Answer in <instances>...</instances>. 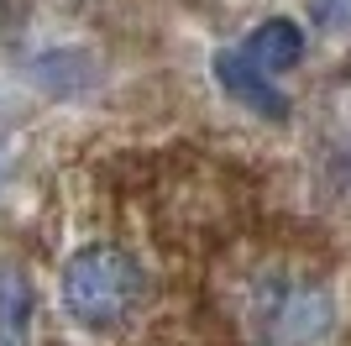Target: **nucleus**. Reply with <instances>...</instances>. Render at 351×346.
<instances>
[{"instance_id": "20e7f679", "label": "nucleus", "mask_w": 351, "mask_h": 346, "mask_svg": "<svg viewBox=\"0 0 351 346\" xmlns=\"http://www.w3.org/2000/svg\"><path fill=\"white\" fill-rule=\"evenodd\" d=\"M32 315H37V294L27 268L0 262V346H32Z\"/></svg>"}, {"instance_id": "7ed1b4c3", "label": "nucleus", "mask_w": 351, "mask_h": 346, "mask_svg": "<svg viewBox=\"0 0 351 346\" xmlns=\"http://www.w3.org/2000/svg\"><path fill=\"white\" fill-rule=\"evenodd\" d=\"M215 84L226 89V95H236L241 105H252L257 115H267V121H289V100H283V89L273 84V73L257 69L241 47L215 53Z\"/></svg>"}, {"instance_id": "f03ea898", "label": "nucleus", "mask_w": 351, "mask_h": 346, "mask_svg": "<svg viewBox=\"0 0 351 346\" xmlns=\"http://www.w3.org/2000/svg\"><path fill=\"white\" fill-rule=\"evenodd\" d=\"M330 294L304 284H267L263 304H257V331L267 346H315L330 331Z\"/></svg>"}, {"instance_id": "f257e3e1", "label": "nucleus", "mask_w": 351, "mask_h": 346, "mask_svg": "<svg viewBox=\"0 0 351 346\" xmlns=\"http://www.w3.org/2000/svg\"><path fill=\"white\" fill-rule=\"evenodd\" d=\"M142 268L121 246H84L63 268V304L89 331H110L142 304Z\"/></svg>"}, {"instance_id": "39448f33", "label": "nucleus", "mask_w": 351, "mask_h": 346, "mask_svg": "<svg viewBox=\"0 0 351 346\" xmlns=\"http://www.w3.org/2000/svg\"><path fill=\"white\" fill-rule=\"evenodd\" d=\"M241 53H247L257 69L283 73V69H293V63L304 58V32L293 27V21H283V16H273L263 27H252V37L241 43Z\"/></svg>"}]
</instances>
